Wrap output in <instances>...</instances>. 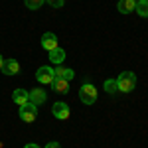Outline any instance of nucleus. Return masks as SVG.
I'll return each mask as SVG.
<instances>
[{
    "label": "nucleus",
    "instance_id": "1",
    "mask_svg": "<svg viewBox=\"0 0 148 148\" xmlns=\"http://www.w3.org/2000/svg\"><path fill=\"white\" fill-rule=\"evenodd\" d=\"M116 85H119V91L123 93H130L136 87V75L132 71H125L116 77Z\"/></svg>",
    "mask_w": 148,
    "mask_h": 148
},
{
    "label": "nucleus",
    "instance_id": "2",
    "mask_svg": "<svg viewBox=\"0 0 148 148\" xmlns=\"http://www.w3.org/2000/svg\"><path fill=\"white\" fill-rule=\"evenodd\" d=\"M79 99L85 103V105H93V103L97 101V89H95V85L83 83V87L79 89Z\"/></svg>",
    "mask_w": 148,
    "mask_h": 148
},
{
    "label": "nucleus",
    "instance_id": "3",
    "mask_svg": "<svg viewBox=\"0 0 148 148\" xmlns=\"http://www.w3.org/2000/svg\"><path fill=\"white\" fill-rule=\"evenodd\" d=\"M36 116H38V107H36L34 103H26V105H22L20 107V119H22L24 123H32V121H36Z\"/></svg>",
    "mask_w": 148,
    "mask_h": 148
},
{
    "label": "nucleus",
    "instance_id": "4",
    "mask_svg": "<svg viewBox=\"0 0 148 148\" xmlns=\"http://www.w3.org/2000/svg\"><path fill=\"white\" fill-rule=\"evenodd\" d=\"M36 79L40 83H44V85H51L53 79H56V71L51 67H47V65H44V67H40L36 71Z\"/></svg>",
    "mask_w": 148,
    "mask_h": 148
},
{
    "label": "nucleus",
    "instance_id": "5",
    "mask_svg": "<svg viewBox=\"0 0 148 148\" xmlns=\"http://www.w3.org/2000/svg\"><path fill=\"white\" fill-rule=\"evenodd\" d=\"M51 111H53V116L59 119V121L69 119V105H65V103H56V105L51 107Z\"/></svg>",
    "mask_w": 148,
    "mask_h": 148
},
{
    "label": "nucleus",
    "instance_id": "6",
    "mask_svg": "<svg viewBox=\"0 0 148 148\" xmlns=\"http://www.w3.org/2000/svg\"><path fill=\"white\" fill-rule=\"evenodd\" d=\"M42 47H44V49H47V51L56 49V47H57V36L51 34V32L44 34V36H42Z\"/></svg>",
    "mask_w": 148,
    "mask_h": 148
},
{
    "label": "nucleus",
    "instance_id": "7",
    "mask_svg": "<svg viewBox=\"0 0 148 148\" xmlns=\"http://www.w3.org/2000/svg\"><path fill=\"white\" fill-rule=\"evenodd\" d=\"M2 71L6 73V75H16L18 71H20V63L16 61V59H6L4 63H2Z\"/></svg>",
    "mask_w": 148,
    "mask_h": 148
},
{
    "label": "nucleus",
    "instance_id": "8",
    "mask_svg": "<svg viewBox=\"0 0 148 148\" xmlns=\"http://www.w3.org/2000/svg\"><path fill=\"white\" fill-rule=\"evenodd\" d=\"M12 99H14V103L16 105H26V103L30 101V91H26V89H16V91L12 93Z\"/></svg>",
    "mask_w": 148,
    "mask_h": 148
},
{
    "label": "nucleus",
    "instance_id": "9",
    "mask_svg": "<svg viewBox=\"0 0 148 148\" xmlns=\"http://www.w3.org/2000/svg\"><path fill=\"white\" fill-rule=\"evenodd\" d=\"M116 8H119L121 14H130V12H134V8H136V0H119Z\"/></svg>",
    "mask_w": 148,
    "mask_h": 148
},
{
    "label": "nucleus",
    "instance_id": "10",
    "mask_svg": "<svg viewBox=\"0 0 148 148\" xmlns=\"http://www.w3.org/2000/svg\"><path fill=\"white\" fill-rule=\"evenodd\" d=\"M51 87H53V91L56 93H69V81L65 79H61V77H56L53 79V83H51Z\"/></svg>",
    "mask_w": 148,
    "mask_h": 148
},
{
    "label": "nucleus",
    "instance_id": "11",
    "mask_svg": "<svg viewBox=\"0 0 148 148\" xmlns=\"http://www.w3.org/2000/svg\"><path fill=\"white\" fill-rule=\"evenodd\" d=\"M30 103H34L36 107L42 105V103H46V91H42V89H32V91H30Z\"/></svg>",
    "mask_w": 148,
    "mask_h": 148
},
{
    "label": "nucleus",
    "instance_id": "12",
    "mask_svg": "<svg viewBox=\"0 0 148 148\" xmlns=\"http://www.w3.org/2000/svg\"><path fill=\"white\" fill-rule=\"evenodd\" d=\"M49 59H51L53 63H61V61L65 59V51H63L61 47H56V49L49 51Z\"/></svg>",
    "mask_w": 148,
    "mask_h": 148
},
{
    "label": "nucleus",
    "instance_id": "13",
    "mask_svg": "<svg viewBox=\"0 0 148 148\" xmlns=\"http://www.w3.org/2000/svg\"><path fill=\"white\" fill-rule=\"evenodd\" d=\"M53 71H56V77H61V79H65V81H71L73 77H75L73 69H63V67H57V69H53Z\"/></svg>",
    "mask_w": 148,
    "mask_h": 148
},
{
    "label": "nucleus",
    "instance_id": "14",
    "mask_svg": "<svg viewBox=\"0 0 148 148\" xmlns=\"http://www.w3.org/2000/svg\"><path fill=\"white\" fill-rule=\"evenodd\" d=\"M134 12H138V16L142 18H148V0H138Z\"/></svg>",
    "mask_w": 148,
    "mask_h": 148
},
{
    "label": "nucleus",
    "instance_id": "15",
    "mask_svg": "<svg viewBox=\"0 0 148 148\" xmlns=\"http://www.w3.org/2000/svg\"><path fill=\"white\" fill-rule=\"evenodd\" d=\"M105 91L109 93V95H113V93H116V91H119L116 79H107V81H105Z\"/></svg>",
    "mask_w": 148,
    "mask_h": 148
},
{
    "label": "nucleus",
    "instance_id": "16",
    "mask_svg": "<svg viewBox=\"0 0 148 148\" xmlns=\"http://www.w3.org/2000/svg\"><path fill=\"white\" fill-rule=\"evenodd\" d=\"M44 2H46V0H26V6H28L30 10H38Z\"/></svg>",
    "mask_w": 148,
    "mask_h": 148
},
{
    "label": "nucleus",
    "instance_id": "17",
    "mask_svg": "<svg viewBox=\"0 0 148 148\" xmlns=\"http://www.w3.org/2000/svg\"><path fill=\"white\" fill-rule=\"evenodd\" d=\"M47 4L53 6V8H61V6L65 4V0H47Z\"/></svg>",
    "mask_w": 148,
    "mask_h": 148
},
{
    "label": "nucleus",
    "instance_id": "18",
    "mask_svg": "<svg viewBox=\"0 0 148 148\" xmlns=\"http://www.w3.org/2000/svg\"><path fill=\"white\" fill-rule=\"evenodd\" d=\"M46 148H61V146H59L57 142H47V144H46Z\"/></svg>",
    "mask_w": 148,
    "mask_h": 148
},
{
    "label": "nucleus",
    "instance_id": "19",
    "mask_svg": "<svg viewBox=\"0 0 148 148\" xmlns=\"http://www.w3.org/2000/svg\"><path fill=\"white\" fill-rule=\"evenodd\" d=\"M24 148H40V146H38V144H26Z\"/></svg>",
    "mask_w": 148,
    "mask_h": 148
},
{
    "label": "nucleus",
    "instance_id": "20",
    "mask_svg": "<svg viewBox=\"0 0 148 148\" xmlns=\"http://www.w3.org/2000/svg\"><path fill=\"white\" fill-rule=\"evenodd\" d=\"M2 63H4V59H2V56H0V67H2Z\"/></svg>",
    "mask_w": 148,
    "mask_h": 148
},
{
    "label": "nucleus",
    "instance_id": "21",
    "mask_svg": "<svg viewBox=\"0 0 148 148\" xmlns=\"http://www.w3.org/2000/svg\"><path fill=\"white\" fill-rule=\"evenodd\" d=\"M136 2H138V0H136Z\"/></svg>",
    "mask_w": 148,
    "mask_h": 148
}]
</instances>
